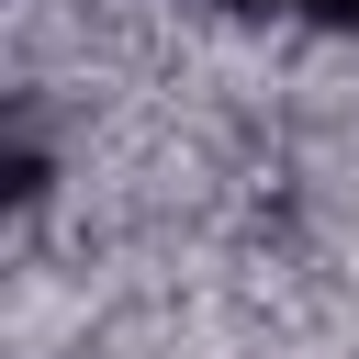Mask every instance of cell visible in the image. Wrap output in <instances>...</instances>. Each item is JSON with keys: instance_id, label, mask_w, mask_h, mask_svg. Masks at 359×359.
<instances>
[{"instance_id": "1", "label": "cell", "mask_w": 359, "mask_h": 359, "mask_svg": "<svg viewBox=\"0 0 359 359\" xmlns=\"http://www.w3.org/2000/svg\"><path fill=\"white\" fill-rule=\"evenodd\" d=\"M303 22H325V34H359V0H303Z\"/></svg>"}, {"instance_id": "2", "label": "cell", "mask_w": 359, "mask_h": 359, "mask_svg": "<svg viewBox=\"0 0 359 359\" xmlns=\"http://www.w3.org/2000/svg\"><path fill=\"white\" fill-rule=\"evenodd\" d=\"M224 11H303V0H224Z\"/></svg>"}]
</instances>
